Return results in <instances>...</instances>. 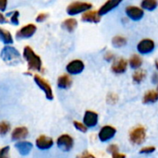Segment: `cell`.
Listing matches in <instances>:
<instances>
[{
	"mask_svg": "<svg viewBox=\"0 0 158 158\" xmlns=\"http://www.w3.org/2000/svg\"><path fill=\"white\" fill-rule=\"evenodd\" d=\"M23 58L27 62L28 69L33 71H42L43 69V63L41 57L33 51V49L30 46H25L22 53Z\"/></svg>",
	"mask_w": 158,
	"mask_h": 158,
	"instance_id": "obj_1",
	"label": "cell"
},
{
	"mask_svg": "<svg viewBox=\"0 0 158 158\" xmlns=\"http://www.w3.org/2000/svg\"><path fill=\"white\" fill-rule=\"evenodd\" d=\"M1 59L6 64L13 65L20 61L21 55L17 48L11 45H5L0 52Z\"/></svg>",
	"mask_w": 158,
	"mask_h": 158,
	"instance_id": "obj_2",
	"label": "cell"
},
{
	"mask_svg": "<svg viewBox=\"0 0 158 158\" xmlns=\"http://www.w3.org/2000/svg\"><path fill=\"white\" fill-rule=\"evenodd\" d=\"M93 7V5L88 2H72L67 6V13L69 16H75L80 13H84L86 11H89Z\"/></svg>",
	"mask_w": 158,
	"mask_h": 158,
	"instance_id": "obj_3",
	"label": "cell"
},
{
	"mask_svg": "<svg viewBox=\"0 0 158 158\" xmlns=\"http://www.w3.org/2000/svg\"><path fill=\"white\" fill-rule=\"evenodd\" d=\"M33 81L36 83V85L44 93L45 97L48 100H53L54 99V94H53V90L52 87L50 86V84L48 83V81L46 80H44V78H42L40 75H34L33 76Z\"/></svg>",
	"mask_w": 158,
	"mask_h": 158,
	"instance_id": "obj_4",
	"label": "cell"
},
{
	"mask_svg": "<svg viewBox=\"0 0 158 158\" xmlns=\"http://www.w3.org/2000/svg\"><path fill=\"white\" fill-rule=\"evenodd\" d=\"M146 138V131L143 127H136L130 133V140L135 145L142 144Z\"/></svg>",
	"mask_w": 158,
	"mask_h": 158,
	"instance_id": "obj_5",
	"label": "cell"
},
{
	"mask_svg": "<svg viewBox=\"0 0 158 158\" xmlns=\"http://www.w3.org/2000/svg\"><path fill=\"white\" fill-rule=\"evenodd\" d=\"M56 145L57 147L64 151V152H69L73 148L74 145V140L73 138L69 135V134H63L59 136L56 140Z\"/></svg>",
	"mask_w": 158,
	"mask_h": 158,
	"instance_id": "obj_6",
	"label": "cell"
},
{
	"mask_svg": "<svg viewBox=\"0 0 158 158\" xmlns=\"http://www.w3.org/2000/svg\"><path fill=\"white\" fill-rule=\"evenodd\" d=\"M36 31H37V27L34 24H31V23L27 24L17 31L16 37L18 39H29L34 35Z\"/></svg>",
	"mask_w": 158,
	"mask_h": 158,
	"instance_id": "obj_7",
	"label": "cell"
},
{
	"mask_svg": "<svg viewBox=\"0 0 158 158\" xmlns=\"http://www.w3.org/2000/svg\"><path fill=\"white\" fill-rule=\"evenodd\" d=\"M83 69H84V63L80 59H74L70 61L66 67L67 72L70 75L80 74L83 71Z\"/></svg>",
	"mask_w": 158,
	"mask_h": 158,
	"instance_id": "obj_8",
	"label": "cell"
},
{
	"mask_svg": "<svg viewBox=\"0 0 158 158\" xmlns=\"http://www.w3.org/2000/svg\"><path fill=\"white\" fill-rule=\"evenodd\" d=\"M116 133H117V130L114 127L106 125V126H104L100 130V131L98 133V138L101 142L106 143V142L111 140L112 138H114Z\"/></svg>",
	"mask_w": 158,
	"mask_h": 158,
	"instance_id": "obj_9",
	"label": "cell"
},
{
	"mask_svg": "<svg viewBox=\"0 0 158 158\" xmlns=\"http://www.w3.org/2000/svg\"><path fill=\"white\" fill-rule=\"evenodd\" d=\"M156 47L155 42L151 39H143L137 44V50L140 54L147 55L154 51Z\"/></svg>",
	"mask_w": 158,
	"mask_h": 158,
	"instance_id": "obj_10",
	"label": "cell"
},
{
	"mask_svg": "<svg viewBox=\"0 0 158 158\" xmlns=\"http://www.w3.org/2000/svg\"><path fill=\"white\" fill-rule=\"evenodd\" d=\"M127 16L131 19L132 20H140L143 19L144 12L141 7H138L136 6H128L125 9Z\"/></svg>",
	"mask_w": 158,
	"mask_h": 158,
	"instance_id": "obj_11",
	"label": "cell"
},
{
	"mask_svg": "<svg viewBox=\"0 0 158 158\" xmlns=\"http://www.w3.org/2000/svg\"><path fill=\"white\" fill-rule=\"evenodd\" d=\"M98 123V114L91 111V110H87L83 116V124L88 128H94L97 125Z\"/></svg>",
	"mask_w": 158,
	"mask_h": 158,
	"instance_id": "obj_12",
	"label": "cell"
},
{
	"mask_svg": "<svg viewBox=\"0 0 158 158\" xmlns=\"http://www.w3.org/2000/svg\"><path fill=\"white\" fill-rule=\"evenodd\" d=\"M35 144L36 147L39 150H48L50 149L53 144H54V141L52 138L48 137V136H44V135H41L39 136L36 141H35Z\"/></svg>",
	"mask_w": 158,
	"mask_h": 158,
	"instance_id": "obj_13",
	"label": "cell"
},
{
	"mask_svg": "<svg viewBox=\"0 0 158 158\" xmlns=\"http://www.w3.org/2000/svg\"><path fill=\"white\" fill-rule=\"evenodd\" d=\"M28 135H29V131L26 127H18L12 131L11 140L16 143L20 142V141H23L24 139H26Z\"/></svg>",
	"mask_w": 158,
	"mask_h": 158,
	"instance_id": "obj_14",
	"label": "cell"
},
{
	"mask_svg": "<svg viewBox=\"0 0 158 158\" xmlns=\"http://www.w3.org/2000/svg\"><path fill=\"white\" fill-rule=\"evenodd\" d=\"M15 148L17 149V151L19 153V155L25 156H28L31 151L33 148V145L30 142H26V141H20V142H17L15 143Z\"/></svg>",
	"mask_w": 158,
	"mask_h": 158,
	"instance_id": "obj_15",
	"label": "cell"
},
{
	"mask_svg": "<svg viewBox=\"0 0 158 158\" xmlns=\"http://www.w3.org/2000/svg\"><path fill=\"white\" fill-rule=\"evenodd\" d=\"M81 20L90 23H98L101 20V16L96 10H89L81 15Z\"/></svg>",
	"mask_w": 158,
	"mask_h": 158,
	"instance_id": "obj_16",
	"label": "cell"
},
{
	"mask_svg": "<svg viewBox=\"0 0 158 158\" xmlns=\"http://www.w3.org/2000/svg\"><path fill=\"white\" fill-rule=\"evenodd\" d=\"M121 3L120 0H109L107 2H106L98 10L99 15L102 17L103 15H106V13L110 12L111 10H113L114 8H116L119 4Z\"/></svg>",
	"mask_w": 158,
	"mask_h": 158,
	"instance_id": "obj_17",
	"label": "cell"
},
{
	"mask_svg": "<svg viewBox=\"0 0 158 158\" xmlns=\"http://www.w3.org/2000/svg\"><path fill=\"white\" fill-rule=\"evenodd\" d=\"M127 68H128L127 61L124 58H119L118 60L114 62V64L111 67V70L116 74H121L127 70Z\"/></svg>",
	"mask_w": 158,
	"mask_h": 158,
	"instance_id": "obj_18",
	"label": "cell"
},
{
	"mask_svg": "<svg viewBox=\"0 0 158 158\" xmlns=\"http://www.w3.org/2000/svg\"><path fill=\"white\" fill-rule=\"evenodd\" d=\"M57 87L60 89H69L72 85V79L69 74H63L60 77H58L56 81Z\"/></svg>",
	"mask_w": 158,
	"mask_h": 158,
	"instance_id": "obj_19",
	"label": "cell"
},
{
	"mask_svg": "<svg viewBox=\"0 0 158 158\" xmlns=\"http://www.w3.org/2000/svg\"><path fill=\"white\" fill-rule=\"evenodd\" d=\"M77 26H78V21H77V19H75L73 18H69V19H65L61 24V27L69 32L74 31L76 30Z\"/></svg>",
	"mask_w": 158,
	"mask_h": 158,
	"instance_id": "obj_20",
	"label": "cell"
},
{
	"mask_svg": "<svg viewBox=\"0 0 158 158\" xmlns=\"http://www.w3.org/2000/svg\"><path fill=\"white\" fill-rule=\"evenodd\" d=\"M0 41H1L2 43H4L6 45H10V44H12L13 42H14V41H13L12 34H11L8 31L3 29V28H1V27H0Z\"/></svg>",
	"mask_w": 158,
	"mask_h": 158,
	"instance_id": "obj_21",
	"label": "cell"
},
{
	"mask_svg": "<svg viewBox=\"0 0 158 158\" xmlns=\"http://www.w3.org/2000/svg\"><path fill=\"white\" fill-rule=\"evenodd\" d=\"M158 101V93L157 91H148L143 98V104H153Z\"/></svg>",
	"mask_w": 158,
	"mask_h": 158,
	"instance_id": "obj_22",
	"label": "cell"
},
{
	"mask_svg": "<svg viewBox=\"0 0 158 158\" xmlns=\"http://www.w3.org/2000/svg\"><path fill=\"white\" fill-rule=\"evenodd\" d=\"M158 6V2L156 0H143L142 3H141V6H142V9H146V10H149V11H152V10H155Z\"/></svg>",
	"mask_w": 158,
	"mask_h": 158,
	"instance_id": "obj_23",
	"label": "cell"
},
{
	"mask_svg": "<svg viewBox=\"0 0 158 158\" xmlns=\"http://www.w3.org/2000/svg\"><path fill=\"white\" fill-rule=\"evenodd\" d=\"M143 65V59L139 55H133L130 58V66L131 69H140Z\"/></svg>",
	"mask_w": 158,
	"mask_h": 158,
	"instance_id": "obj_24",
	"label": "cell"
},
{
	"mask_svg": "<svg viewBox=\"0 0 158 158\" xmlns=\"http://www.w3.org/2000/svg\"><path fill=\"white\" fill-rule=\"evenodd\" d=\"M145 77H146V71L143 69H139L133 73L132 80L136 83H141L143 81V79H145Z\"/></svg>",
	"mask_w": 158,
	"mask_h": 158,
	"instance_id": "obj_25",
	"label": "cell"
},
{
	"mask_svg": "<svg viewBox=\"0 0 158 158\" xmlns=\"http://www.w3.org/2000/svg\"><path fill=\"white\" fill-rule=\"evenodd\" d=\"M6 17H9V21L13 24V25H19V12L18 10H14L12 12H9L6 14Z\"/></svg>",
	"mask_w": 158,
	"mask_h": 158,
	"instance_id": "obj_26",
	"label": "cell"
},
{
	"mask_svg": "<svg viewBox=\"0 0 158 158\" xmlns=\"http://www.w3.org/2000/svg\"><path fill=\"white\" fill-rule=\"evenodd\" d=\"M112 44L116 47H122V46L126 45L127 40L125 37H122V36H115L112 39Z\"/></svg>",
	"mask_w": 158,
	"mask_h": 158,
	"instance_id": "obj_27",
	"label": "cell"
},
{
	"mask_svg": "<svg viewBox=\"0 0 158 158\" xmlns=\"http://www.w3.org/2000/svg\"><path fill=\"white\" fill-rule=\"evenodd\" d=\"M10 124L6 121H2L0 122V135L1 136H4L6 135V133L9 132L10 131Z\"/></svg>",
	"mask_w": 158,
	"mask_h": 158,
	"instance_id": "obj_28",
	"label": "cell"
},
{
	"mask_svg": "<svg viewBox=\"0 0 158 158\" xmlns=\"http://www.w3.org/2000/svg\"><path fill=\"white\" fill-rule=\"evenodd\" d=\"M73 125H74V127L79 131H81V132H83V133H85L86 131H87V127L83 124V123H81V122H79V121H73Z\"/></svg>",
	"mask_w": 158,
	"mask_h": 158,
	"instance_id": "obj_29",
	"label": "cell"
},
{
	"mask_svg": "<svg viewBox=\"0 0 158 158\" xmlns=\"http://www.w3.org/2000/svg\"><path fill=\"white\" fill-rule=\"evenodd\" d=\"M9 146H5L0 150V158H9Z\"/></svg>",
	"mask_w": 158,
	"mask_h": 158,
	"instance_id": "obj_30",
	"label": "cell"
},
{
	"mask_svg": "<svg viewBox=\"0 0 158 158\" xmlns=\"http://www.w3.org/2000/svg\"><path fill=\"white\" fill-rule=\"evenodd\" d=\"M156 151V147L154 146H147V147H143L140 150L141 154H152Z\"/></svg>",
	"mask_w": 158,
	"mask_h": 158,
	"instance_id": "obj_31",
	"label": "cell"
},
{
	"mask_svg": "<svg viewBox=\"0 0 158 158\" xmlns=\"http://www.w3.org/2000/svg\"><path fill=\"white\" fill-rule=\"evenodd\" d=\"M47 17H48L47 13H40L35 18V20H36V22H43V21H44L47 19Z\"/></svg>",
	"mask_w": 158,
	"mask_h": 158,
	"instance_id": "obj_32",
	"label": "cell"
},
{
	"mask_svg": "<svg viewBox=\"0 0 158 158\" xmlns=\"http://www.w3.org/2000/svg\"><path fill=\"white\" fill-rule=\"evenodd\" d=\"M107 152L110 153L111 155L118 153V146L117 144H111L107 147Z\"/></svg>",
	"mask_w": 158,
	"mask_h": 158,
	"instance_id": "obj_33",
	"label": "cell"
},
{
	"mask_svg": "<svg viewBox=\"0 0 158 158\" xmlns=\"http://www.w3.org/2000/svg\"><path fill=\"white\" fill-rule=\"evenodd\" d=\"M76 158H95V156H94L93 154L89 153L88 151H85V152H83L82 154L79 155Z\"/></svg>",
	"mask_w": 158,
	"mask_h": 158,
	"instance_id": "obj_34",
	"label": "cell"
},
{
	"mask_svg": "<svg viewBox=\"0 0 158 158\" xmlns=\"http://www.w3.org/2000/svg\"><path fill=\"white\" fill-rule=\"evenodd\" d=\"M7 6L6 0H0V11H5Z\"/></svg>",
	"mask_w": 158,
	"mask_h": 158,
	"instance_id": "obj_35",
	"label": "cell"
},
{
	"mask_svg": "<svg viewBox=\"0 0 158 158\" xmlns=\"http://www.w3.org/2000/svg\"><path fill=\"white\" fill-rule=\"evenodd\" d=\"M6 22H8L7 18H6V16L0 12V23L1 24H4V23H6Z\"/></svg>",
	"mask_w": 158,
	"mask_h": 158,
	"instance_id": "obj_36",
	"label": "cell"
},
{
	"mask_svg": "<svg viewBox=\"0 0 158 158\" xmlns=\"http://www.w3.org/2000/svg\"><path fill=\"white\" fill-rule=\"evenodd\" d=\"M114 55L112 54V53H110V52H107V54L105 56V58L106 59V60H108V61H110V60H112V59H114Z\"/></svg>",
	"mask_w": 158,
	"mask_h": 158,
	"instance_id": "obj_37",
	"label": "cell"
},
{
	"mask_svg": "<svg viewBox=\"0 0 158 158\" xmlns=\"http://www.w3.org/2000/svg\"><path fill=\"white\" fill-rule=\"evenodd\" d=\"M112 158H126V156L123 154H119V153H116L112 155Z\"/></svg>",
	"mask_w": 158,
	"mask_h": 158,
	"instance_id": "obj_38",
	"label": "cell"
},
{
	"mask_svg": "<svg viewBox=\"0 0 158 158\" xmlns=\"http://www.w3.org/2000/svg\"><path fill=\"white\" fill-rule=\"evenodd\" d=\"M153 81L156 83V82H158V74L157 73H155L154 76H153Z\"/></svg>",
	"mask_w": 158,
	"mask_h": 158,
	"instance_id": "obj_39",
	"label": "cell"
},
{
	"mask_svg": "<svg viewBox=\"0 0 158 158\" xmlns=\"http://www.w3.org/2000/svg\"><path fill=\"white\" fill-rule=\"evenodd\" d=\"M156 69H157V70H158V59L156 60Z\"/></svg>",
	"mask_w": 158,
	"mask_h": 158,
	"instance_id": "obj_40",
	"label": "cell"
},
{
	"mask_svg": "<svg viewBox=\"0 0 158 158\" xmlns=\"http://www.w3.org/2000/svg\"><path fill=\"white\" fill-rule=\"evenodd\" d=\"M157 93H158V86H157Z\"/></svg>",
	"mask_w": 158,
	"mask_h": 158,
	"instance_id": "obj_41",
	"label": "cell"
}]
</instances>
